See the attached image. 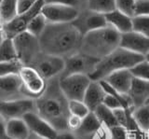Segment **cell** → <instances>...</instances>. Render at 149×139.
Returning a JSON list of instances; mask_svg holds the SVG:
<instances>
[{"label":"cell","mask_w":149,"mask_h":139,"mask_svg":"<svg viewBox=\"0 0 149 139\" xmlns=\"http://www.w3.org/2000/svg\"><path fill=\"white\" fill-rule=\"evenodd\" d=\"M146 105H149V100L147 101V103H146Z\"/></svg>","instance_id":"cell-46"},{"label":"cell","mask_w":149,"mask_h":139,"mask_svg":"<svg viewBox=\"0 0 149 139\" xmlns=\"http://www.w3.org/2000/svg\"><path fill=\"white\" fill-rule=\"evenodd\" d=\"M143 60L144 57L142 55L133 53L119 47L98 62L95 70L90 78L92 81L104 80L112 73L124 69H130Z\"/></svg>","instance_id":"cell-4"},{"label":"cell","mask_w":149,"mask_h":139,"mask_svg":"<svg viewBox=\"0 0 149 139\" xmlns=\"http://www.w3.org/2000/svg\"><path fill=\"white\" fill-rule=\"evenodd\" d=\"M18 59L23 66H30L42 52L39 39L29 32H22L12 38Z\"/></svg>","instance_id":"cell-5"},{"label":"cell","mask_w":149,"mask_h":139,"mask_svg":"<svg viewBox=\"0 0 149 139\" xmlns=\"http://www.w3.org/2000/svg\"><path fill=\"white\" fill-rule=\"evenodd\" d=\"M80 1H81V2H82L83 4H86V2L88 1V0H80Z\"/></svg>","instance_id":"cell-44"},{"label":"cell","mask_w":149,"mask_h":139,"mask_svg":"<svg viewBox=\"0 0 149 139\" xmlns=\"http://www.w3.org/2000/svg\"><path fill=\"white\" fill-rule=\"evenodd\" d=\"M105 96L106 92L102 89L100 81L91 80L85 94V96H84L83 102L87 105L91 112H94L98 106L104 104Z\"/></svg>","instance_id":"cell-18"},{"label":"cell","mask_w":149,"mask_h":139,"mask_svg":"<svg viewBox=\"0 0 149 139\" xmlns=\"http://www.w3.org/2000/svg\"><path fill=\"white\" fill-rule=\"evenodd\" d=\"M27 139H46V138H43V137H40V136H36V134H35V133H30V136H28V138Z\"/></svg>","instance_id":"cell-41"},{"label":"cell","mask_w":149,"mask_h":139,"mask_svg":"<svg viewBox=\"0 0 149 139\" xmlns=\"http://www.w3.org/2000/svg\"><path fill=\"white\" fill-rule=\"evenodd\" d=\"M85 7L90 10L104 15L116 10V0H88Z\"/></svg>","instance_id":"cell-24"},{"label":"cell","mask_w":149,"mask_h":139,"mask_svg":"<svg viewBox=\"0 0 149 139\" xmlns=\"http://www.w3.org/2000/svg\"><path fill=\"white\" fill-rule=\"evenodd\" d=\"M102 125L94 112H91L82 120L80 128L74 133L78 139H88L91 134Z\"/></svg>","instance_id":"cell-21"},{"label":"cell","mask_w":149,"mask_h":139,"mask_svg":"<svg viewBox=\"0 0 149 139\" xmlns=\"http://www.w3.org/2000/svg\"><path fill=\"white\" fill-rule=\"evenodd\" d=\"M134 78L149 81V63L143 60L135 66L130 69Z\"/></svg>","instance_id":"cell-32"},{"label":"cell","mask_w":149,"mask_h":139,"mask_svg":"<svg viewBox=\"0 0 149 139\" xmlns=\"http://www.w3.org/2000/svg\"><path fill=\"white\" fill-rule=\"evenodd\" d=\"M36 100L31 98H17L10 100H0V117L3 119H22L23 116L36 112Z\"/></svg>","instance_id":"cell-7"},{"label":"cell","mask_w":149,"mask_h":139,"mask_svg":"<svg viewBox=\"0 0 149 139\" xmlns=\"http://www.w3.org/2000/svg\"><path fill=\"white\" fill-rule=\"evenodd\" d=\"M132 31L149 36V16H134L132 18Z\"/></svg>","instance_id":"cell-31"},{"label":"cell","mask_w":149,"mask_h":139,"mask_svg":"<svg viewBox=\"0 0 149 139\" xmlns=\"http://www.w3.org/2000/svg\"><path fill=\"white\" fill-rule=\"evenodd\" d=\"M134 16H149V0H136Z\"/></svg>","instance_id":"cell-35"},{"label":"cell","mask_w":149,"mask_h":139,"mask_svg":"<svg viewBox=\"0 0 149 139\" xmlns=\"http://www.w3.org/2000/svg\"><path fill=\"white\" fill-rule=\"evenodd\" d=\"M69 112L71 115L77 116L84 119L90 114L91 111L88 108L87 105L83 101H77V100H69L68 103Z\"/></svg>","instance_id":"cell-30"},{"label":"cell","mask_w":149,"mask_h":139,"mask_svg":"<svg viewBox=\"0 0 149 139\" xmlns=\"http://www.w3.org/2000/svg\"><path fill=\"white\" fill-rule=\"evenodd\" d=\"M55 139H78L76 136V133L70 131H64L58 133V136Z\"/></svg>","instance_id":"cell-40"},{"label":"cell","mask_w":149,"mask_h":139,"mask_svg":"<svg viewBox=\"0 0 149 139\" xmlns=\"http://www.w3.org/2000/svg\"><path fill=\"white\" fill-rule=\"evenodd\" d=\"M69 100L60 87L59 77L48 80L44 94L36 99V112L46 119L58 133L68 131Z\"/></svg>","instance_id":"cell-2"},{"label":"cell","mask_w":149,"mask_h":139,"mask_svg":"<svg viewBox=\"0 0 149 139\" xmlns=\"http://www.w3.org/2000/svg\"><path fill=\"white\" fill-rule=\"evenodd\" d=\"M135 4L136 0H116V10L132 18L134 17Z\"/></svg>","instance_id":"cell-33"},{"label":"cell","mask_w":149,"mask_h":139,"mask_svg":"<svg viewBox=\"0 0 149 139\" xmlns=\"http://www.w3.org/2000/svg\"><path fill=\"white\" fill-rule=\"evenodd\" d=\"M144 60H146V61H147V62L149 63V52H148V53L146 55V56H144Z\"/></svg>","instance_id":"cell-43"},{"label":"cell","mask_w":149,"mask_h":139,"mask_svg":"<svg viewBox=\"0 0 149 139\" xmlns=\"http://www.w3.org/2000/svg\"><path fill=\"white\" fill-rule=\"evenodd\" d=\"M111 133L113 139H130L127 130L120 125L111 128Z\"/></svg>","instance_id":"cell-39"},{"label":"cell","mask_w":149,"mask_h":139,"mask_svg":"<svg viewBox=\"0 0 149 139\" xmlns=\"http://www.w3.org/2000/svg\"><path fill=\"white\" fill-rule=\"evenodd\" d=\"M121 34L110 25L85 35L79 52L101 60L120 47Z\"/></svg>","instance_id":"cell-3"},{"label":"cell","mask_w":149,"mask_h":139,"mask_svg":"<svg viewBox=\"0 0 149 139\" xmlns=\"http://www.w3.org/2000/svg\"><path fill=\"white\" fill-rule=\"evenodd\" d=\"M94 113L98 119L100 120L102 124L105 125V126L109 127L110 129L115 126H118V122L116 119V116L114 114V110L107 108L104 104L101 105L100 106L95 109Z\"/></svg>","instance_id":"cell-25"},{"label":"cell","mask_w":149,"mask_h":139,"mask_svg":"<svg viewBox=\"0 0 149 139\" xmlns=\"http://www.w3.org/2000/svg\"><path fill=\"white\" fill-rule=\"evenodd\" d=\"M88 139H113L112 138L111 129L102 124L96 131L93 133Z\"/></svg>","instance_id":"cell-34"},{"label":"cell","mask_w":149,"mask_h":139,"mask_svg":"<svg viewBox=\"0 0 149 139\" xmlns=\"http://www.w3.org/2000/svg\"><path fill=\"white\" fill-rule=\"evenodd\" d=\"M37 0H17V10L18 14H22L35 6Z\"/></svg>","instance_id":"cell-38"},{"label":"cell","mask_w":149,"mask_h":139,"mask_svg":"<svg viewBox=\"0 0 149 139\" xmlns=\"http://www.w3.org/2000/svg\"><path fill=\"white\" fill-rule=\"evenodd\" d=\"M107 24L112 26L120 34L129 33L132 31V18L118 10L105 14Z\"/></svg>","instance_id":"cell-19"},{"label":"cell","mask_w":149,"mask_h":139,"mask_svg":"<svg viewBox=\"0 0 149 139\" xmlns=\"http://www.w3.org/2000/svg\"><path fill=\"white\" fill-rule=\"evenodd\" d=\"M44 5V0H37L35 6L30 10H28L25 13H22V14H18L11 22L4 24L3 31L5 36L8 38H14L16 36L20 35L22 32H25L30 22L36 15L41 13L42 8H43Z\"/></svg>","instance_id":"cell-11"},{"label":"cell","mask_w":149,"mask_h":139,"mask_svg":"<svg viewBox=\"0 0 149 139\" xmlns=\"http://www.w3.org/2000/svg\"><path fill=\"white\" fill-rule=\"evenodd\" d=\"M133 78L134 77L132 72L130 71V69H124V70L112 73L111 75L106 77L104 80L113 87L119 94H128L130 87H132Z\"/></svg>","instance_id":"cell-17"},{"label":"cell","mask_w":149,"mask_h":139,"mask_svg":"<svg viewBox=\"0 0 149 139\" xmlns=\"http://www.w3.org/2000/svg\"><path fill=\"white\" fill-rule=\"evenodd\" d=\"M45 4H55V5H64L81 8L84 4L80 0H44Z\"/></svg>","instance_id":"cell-36"},{"label":"cell","mask_w":149,"mask_h":139,"mask_svg":"<svg viewBox=\"0 0 149 139\" xmlns=\"http://www.w3.org/2000/svg\"><path fill=\"white\" fill-rule=\"evenodd\" d=\"M60 87L68 100L83 101L91 80L88 75L76 74L60 78Z\"/></svg>","instance_id":"cell-8"},{"label":"cell","mask_w":149,"mask_h":139,"mask_svg":"<svg viewBox=\"0 0 149 139\" xmlns=\"http://www.w3.org/2000/svg\"><path fill=\"white\" fill-rule=\"evenodd\" d=\"M80 8L55 4H45L41 13L49 24H70L77 19Z\"/></svg>","instance_id":"cell-13"},{"label":"cell","mask_w":149,"mask_h":139,"mask_svg":"<svg viewBox=\"0 0 149 139\" xmlns=\"http://www.w3.org/2000/svg\"><path fill=\"white\" fill-rule=\"evenodd\" d=\"M30 133L23 119H12L6 122V136L8 139H27Z\"/></svg>","instance_id":"cell-20"},{"label":"cell","mask_w":149,"mask_h":139,"mask_svg":"<svg viewBox=\"0 0 149 139\" xmlns=\"http://www.w3.org/2000/svg\"><path fill=\"white\" fill-rule=\"evenodd\" d=\"M17 15V0H2L0 2V22L2 25L11 22Z\"/></svg>","instance_id":"cell-23"},{"label":"cell","mask_w":149,"mask_h":139,"mask_svg":"<svg viewBox=\"0 0 149 139\" xmlns=\"http://www.w3.org/2000/svg\"><path fill=\"white\" fill-rule=\"evenodd\" d=\"M5 38H6V36H5L4 31H3V29H0V44L3 42V40Z\"/></svg>","instance_id":"cell-42"},{"label":"cell","mask_w":149,"mask_h":139,"mask_svg":"<svg viewBox=\"0 0 149 139\" xmlns=\"http://www.w3.org/2000/svg\"><path fill=\"white\" fill-rule=\"evenodd\" d=\"M23 64L19 59L8 62H0V78L9 75H19Z\"/></svg>","instance_id":"cell-29"},{"label":"cell","mask_w":149,"mask_h":139,"mask_svg":"<svg viewBox=\"0 0 149 139\" xmlns=\"http://www.w3.org/2000/svg\"><path fill=\"white\" fill-rule=\"evenodd\" d=\"M19 75L22 83V94L24 97L36 100L44 94L48 81L34 67L23 66Z\"/></svg>","instance_id":"cell-6"},{"label":"cell","mask_w":149,"mask_h":139,"mask_svg":"<svg viewBox=\"0 0 149 139\" xmlns=\"http://www.w3.org/2000/svg\"><path fill=\"white\" fill-rule=\"evenodd\" d=\"M1 1H2V0H0V2H1Z\"/></svg>","instance_id":"cell-48"},{"label":"cell","mask_w":149,"mask_h":139,"mask_svg":"<svg viewBox=\"0 0 149 139\" xmlns=\"http://www.w3.org/2000/svg\"><path fill=\"white\" fill-rule=\"evenodd\" d=\"M83 36L71 22L49 24L38 38L41 52L46 54L67 58L79 52Z\"/></svg>","instance_id":"cell-1"},{"label":"cell","mask_w":149,"mask_h":139,"mask_svg":"<svg viewBox=\"0 0 149 139\" xmlns=\"http://www.w3.org/2000/svg\"><path fill=\"white\" fill-rule=\"evenodd\" d=\"M47 24H48V21H47V19L42 13H39L38 15H36L30 22L26 31L29 32L33 36H36V38H39L42 35V33L44 32Z\"/></svg>","instance_id":"cell-28"},{"label":"cell","mask_w":149,"mask_h":139,"mask_svg":"<svg viewBox=\"0 0 149 139\" xmlns=\"http://www.w3.org/2000/svg\"><path fill=\"white\" fill-rule=\"evenodd\" d=\"M23 120L27 124L30 132L46 139H55L58 132L36 112H30L23 116Z\"/></svg>","instance_id":"cell-14"},{"label":"cell","mask_w":149,"mask_h":139,"mask_svg":"<svg viewBox=\"0 0 149 139\" xmlns=\"http://www.w3.org/2000/svg\"><path fill=\"white\" fill-rule=\"evenodd\" d=\"M120 47L144 57L149 52V36L134 31L121 34Z\"/></svg>","instance_id":"cell-15"},{"label":"cell","mask_w":149,"mask_h":139,"mask_svg":"<svg viewBox=\"0 0 149 139\" xmlns=\"http://www.w3.org/2000/svg\"><path fill=\"white\" fill-rule=\"evenodd\" d=\"M82 120H83L82 118L70 114L69 118L67 119V129H68V131L72 132V133H76L77 130L80 128L81 124H82Z\"/></svg>","instance_id":"cell-37"},{"label":"cell","mask_w":149,"mask_h":139,"mask_svg":"<svg viewBox=\"0 0 149 139\" xmlns=\"http://www.w3.org/2000/svg\"><path fill=\"white\" fill-rule=\"evenodd\" d=\"M128 96L134 108L146 105L149 100V81L134 78Z\"/></svg>","instance_id":"cell-16"},{"label":"cell","mask_w":149,"mask_h":139,"mask_svg":"<svg viewBox=\"0 0 149 139\" xmlns=\"http://www.w3.org/2000/svg\"><path fill=\"white\" fill-rule=\"evenodd\" d=\"M17 59L18 56L13 39L6 38L0 44V62H8Z\"/></svg>","instance_id":"cell-26"},{"label":"cell","mask_w":149,"mask_h":139,"mask_svg":"<svg viewBox=\"0 0 149 139\" xmlns=\"http://www.w3.org/2000/svg\"><path fill=\"white\" fill-rule=\"evenodd\" d=\"M147 133H148V136H149V131H148V132H147Z\"/></svg>","instance_id":"cell-47"},{"label":"cell","mask_w":149,"mask_h":139,"mask_svg":"<svg viewBox=\"0 0 149 139\" xmlns=\"http://www.w3.org/2000/svg\"><path fill=\"white\" fill-rule=\"evenodd\" d=\"M71 24L83 36L92 31L108 25L104 14L90 10L86 7H82L80 8L77 19Z\"/></svg>","instance_id":"cell-12"},{"label":"cell","mask_w":149,"mask_h":139,"mask_svg":"<svg viewBox=\"0 0 149 139\" xmlns=\"http://www.w3.org/2000/svg\"><path fill=\"white\" fill-rule=\"evenodd\" d=\"M22 80L20 75H9L0 78V92L3 94H22Z\"/></svg>","instance_id":"cell-22"},{"label":"cell","mask_w":149,"mask_h":139,"mask_svg":"<svg viewBox=\"0 0 149 139\" xmlns=\"http://www.w3.org/2000/svg\"><path fill=\"white\" fill-rule=\"evenodd\" d=\"M64 66V58L41 52L30 66L34 67L48 81L62 75Z\"/></svg>","instance_id":"cell-10"},{"label":"cell","mask_w":149,"mask_h":139,"mask_svg":"<svg viewBox=\"0 0 149 139\" xmlns=\"http://www.w3.org/2000/svg\"><path fill=\"white\" fill-rule=\"evenodd\" d=\"M0 29H3V25L0 24Z\"/></svg>","instance_id":"cell-45"},{"label":"cell","mask_w":149,"mask_h":139,"mask_svg":"<svg viewBox=\"0 0 149 139\" xmlns=\"http://www.w3.org/2000/svg\"><path fill=\"white\" fill-rule=\"evenodd\" d=\"M132 117L142 130L146 132L149 131V105L134 108Z\"/></svg>","instance_id":"cell-27"},{"label":"cell","mask_w":149,"mask_h":139,"mask_svg":"<svg viewBox=\"0 0 149 139\" xmlns=\"http://www.w3.org/2000/svg\"><path fill=\"white\" fill-rule=\"evenodd\" d=\"M64 61V70L60 78L76 75V74H82V75H88L90 77L95 70L97 64L100 60L79 52L65 58Z\"/></svg>","instance_id":"cell-9"}]
</instances>
